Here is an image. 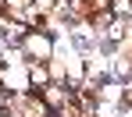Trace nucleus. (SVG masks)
<instances>
[{"mask_svg":"<svg viewBox=\"0 0 132 117\" xmlns=\"http://www.w3.org/2000/svg\"><path fill=\"white\" fill-rule=\"evenodd\" d=\"M57 53V39L46 32V28H32L22 43V57L25 60H54Z\"/></svg>","mask_w":132,"mask_h":117,"instance_id":"obj_1","label":"nucleus"}]
</instances>
